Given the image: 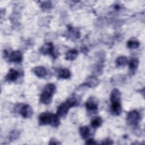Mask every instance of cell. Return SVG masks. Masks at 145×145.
I'll list each match as a JSON object with an SVG mask.
<instances>
[{
    "instance_id": "52a82bcc",
    "label": "cell",
    "mask_w": 145,
    "mask_h": 145,
    "mask_svg": "<svg viewBox=\"0 0 145 145\" xmlns=\"http://www.w3.org/2000/svg\"><path fill=\"white\" fill-rule=\"evenodd\" d=\"M71 106L66 101L62 103L58 106L57 110V114L59 117H65L67 114Z\"/></svg>"
},
{
    "instance_id": "cb8c5ba5",
    "label": "cell",
    "mask_w": 145,
    "mask_h": 145,
    "mask_svg": "<svg viewBox=\"0 0 145 145\" xmlns=\"http://www.w3.org/2000/svg\"><path fill=\"white\" fill-rule=\"evenodd\" d=\"M102 144H113V141L109 138H106L101 142Z\"/></svg>"
},
{
    "instance_id": "7c38bea8",
    "label": "cell",
    "mask_w": 145,
    "mask_h": 145,
    "mask_svg": "<svg viewBox=\"0 0 145 145\" xmlns=\"http://www.w3.org/2000/svg\"><path fill=\"white\" fill-rule=\"evenodd\" d=\"M139 66V60L137 58H132L129 62V72L131 75H133L136 71Z\"/></svg>"
},
{
    "instance_id": "5b68a950",
    "label": "cell",
    "mask_w": 145,
    "mask_h": 145,
    "mask_svg": "<svg viewBox=\"0 0 145 145\" xmlns=\"http://www.w3.org/2000/svg\"><path fill=\"white\" fill-rule=\"evenodd\" d=\"M16 106L19 109L18 110L19 114L24 118H28L32 116L33 113V110H32V108L31 107L30 105L28 104H23V105H20L19 104Z\"/></svg>"
},
{
    "instance_id": "484cf974",
    "label": "cell",
    "mask_w": 145,
    "mask_h": 145,
    "mask_svg": "<svg viewBox=\"0 0 145 145\" xmlns=\"http://www.w3.org/2000/svg\"><path fill=\"white\" fill-rule=\"evenodd\" d=\"M96 143H97L93 139H92V138L88 139L86 142V144H95Z\"/></svg>"
},
{
    "instance_id": "7402d4cb",
    "label": "cell",
    "mask_w": 145,
    "mask_h": 145,
    "mask_svg": "<svg viewBox=\"0 0 145 145\" xmlns=\"http://www.w3.org/2000/svg\"><path fill=\"white\" fill-rule=\"evenodd\" d=\"M20 135L19 131L17 130H12L9 135V139L11 141H14L17 139Z\"/></svg>"
},
{
    "instance_id": "3957f363",
    "label": "cell",
    "mask_w": 145,
    "mask_h": 145,
    "mask_svg": "<svg viewBox=\"0 0 145 145\" xmlns=\"http://www.w3.org/2000/svg\"><path fill=\"white\" fill-rule=\"evenodd\" d=\"M140 120V113L136 110L130 111L126 117V121L127 123L134 127H136Z\"/></svg>"
},
{
    "instance_id": "7a4b0ae2",
    "label": "cell",
    "mask_w": 145,
    "mask_h": 145,
    "mask_svg": "<svg viewBox=\"0 0 145 145\" xmlns=\"http://www.w3.org/2000/svg\"><path fill=\"white\" fill-rule=\"evenodd\" d=\"M56 91V86L53 83H48L45 86L42 93L40 95V101L41 103L48 105L52 100L53 94Z\"/></svg>"
},
{
    "instance_id": "d6986e66",
    "label": "cell",
    "mask_w": 145,
    "mask_h": 145,
    "mask_svg": "<svg viewBox=\"0 0 145 145\" xmlns=\"http://www.w3.org/2000/svg\"><path fill=\"white\" fill-rule=\"evenodd\" d=\"M139 45H140L139 41L135 38H132V39L129 40L127 42V46L129 49H133L138 48L139 47Z\"/></svg>"
},
{
    "instance_id": "ffe728a7",
    "label": "cell",
    "mask_w": 145,
    "mask_h": 145,
    "mask_svg": "<svg viewBox=\"0 0 145 145\" xmlns=\"http://www.w3.org/2000/svg\"><path fill=\"white\" fill-rule=\"evenodd\" d=\"M103 123V120L100 117H94L91 122V125L93 129H97L100 127Z\"/></svg>"
},
{
    "instance_id": "6da1fadb",
    "label": "cell",
    "mask_w": 145,
    "mask_h": 145,
    "mask_svg": "<svg viewBox=\"0 0 145 145\" xmlns=\"http://www.w3.org/2000/svg\"><path fill=\"white\" fill-rule=\"evenodd\" d=\"M39 123L40 125H52L54 127H58L60 123V120L57 114L44 112L39 116Z\"/></svg>"
},
{
    "instance_id": "8fae6325",
    "label": "cell",
    "mask_w": 145,
    "mask_h": 145,
    "mask_svg": "<svg viewBox=\"0 0 145 145\" xmlns=\"http://www.w3.org/2000/svg\"><path fill=\"white\" fill-rule=\"evenodd\" d=\"M19 75V72L14 69H11L6 76V79L8 82H15L17 80Z\"/></svg>"
},
{
    "instance_id": "8992f818",
    "label": "cell",
    "mask_w": 145,
    "mask_h": 145,
    "mask_svg": "<svg viewBox=\"0 0 145 145\" xmlns=\"http://www.w3.org/2000/svg\"><path fill=\"white\" fill-rule=\"evenodd\" d=\"M85 106L88 111H95L98 108V101L95 97H90L85 103Z\"/></svg>"
},
{
    "instance_id": "4fadbf2b",
    "label": "cell",
    "mask_w": 145,
    "mask_h": 145,
    "mask_svg": "<svg viewBox=\"0 0 145 145\" xmlns=\"http://www.w3.org/2000/svg\"><path fill=\"white\" fill-rule=\"evenodd\" d=\"M32 71L39 78H43L46 75L47 71L46 69L43 66H37L35 67Z\"/></svg>"
},
{
    "instance_id": "277c9868",
    "label": "cell",
    "mask_w": 145,
    "mask_h": 145,
    "mask_svg": "<svg viewBox=\"0 0 145 145\" xmlns=\"http://www.w3.org/2000/svg\"><path fill=\"white\" fill-rule=\"evenodd\" d=\"M40 51L44 55H50L54 58L56 57V54L54 52V46L53 44L51 42L44 44L41 47Z\"/></svg>"
},
{
    "instance_id": "30bf717a",
    "label": "cell",
    "mask_w": 145,
    "mask_h": 145,
    "mask_svg": "<svg viewBox=\"0 0 145 145\" xmlns=\"http://www.w3.org/2000/svg\"><path fill=\"white\" fill-rule=\"evenodd\" d=\"M9 61L14 63H20L23 60V56L20 51L16 50L11 52L8 55Z\"/></svg>"
},
{
    "instance_id": "9a60e30c",
    "label": "cell",
    "mask_w": 145,
    "mask_h": 145,
    "mask_svg": "<svg viewBox=\"0 0 145 145\" xmlns=\"http://www.w3.org/2000/svg\"><path fill=\"white\" fill-rule=\"evenodd\" d=\"M78 54V50L75 49H72L67 52L65 55V59L68 61H73L76 59Z\"/></svg>"
},
{
    "instance_id": "44dd1931",
    "label": "cell",
    "mask_w": 145,
    "mask_h": 145,
    "mask_svg": "<svg viewBox=\"0 0 145 145\" xmlns=\"http://www.w3.org/2000/svg\"><path fill=\"white\" fill-rule=\"evenodd\" d=\"M128 62L127 58L125 56H120L116 59V63L117 66H125Z\"/></svg>"
},
{
    "instance_id": "ac0fdd59",
    "label": "cell",
    "mask_w": 145,
    "mask_h": 145,
    "mask_svg": "<svg viewBox=\"0 0 145 145\" xmlns=\"http://www.w3.org/2000/svg\"><path fill=\"white\" fill-rule=\"evenodd\" d=\"M66 101L70 105L71 108L78 106L79 104V99L75 95L71 96L69 97Z\"/></svg>"
},
{
    "instance_id": "9c48e42d",
    "label": "cell",
    "mask_w": 145,
    "mask_h": 145,
    "mask_svg": "<svg viewBox=\"0 0 145 145\" xmlns=\"http://www.w3.org/2000/svg\"><path fill=\"white\" fill-rule=\"evenodd\" d=\"M99 82L100 81L97 77L95 76H89L86 79V81L82 84V86H86L90 88L95 87L99 84Z\"/></svg>"
},
{
    "instance_id": "d4e9b609",
    "label": "cell",
    "mask_w": 145,
    "mask_h": 145,
    "mask_svg": "<svg viewBox=\"0 0 145 145\" xmlns=\"http://www.w3.org/2000/svg\"><path fill=\"white\" fill-rule=\"evenodd\" d=\"M49 144H61V143L58 140H56V139L52 138L49 141Z\"/></svg>"
},
{
    "instance_id": "e0dca14e",
    "label": "cell",
    "mask_w": 145,
    "mask_h": 145,
    "mask_svg": "<svg viewBox=\"0 0 145 145\" xmlns=\"http://www.w3.org/2000/svg\"><path fill=\"white\" fill-rule=\"evenodd\" d=\"M121 94L119 89L117 88H114L110 93V101L114 100H121Z\"/></svg>"
},
{
    "instance_id": "ba28073f",
    "label": "cell",
    "mask_w": 145,
    "mask_h": 145,
    "mask_svg": "<svg viewBox=\"0 0 145 145\" xmlns=\"http://www.w3.org/2000/svg\"><path fill=\"white\" fill-rule=\"evenodd\" d=\"M111 112L115 116H119L122 112L121 100H114L111 101Z\"/></svg>"
},
{
    "instance_id": "2e32d148",
    "label": "cell",
    "mask_w": 145,
    "mask_h": 145,
    "mask_svg": "<svg viewBox=\"0 0 145 145\" xmlns=\"http://www.w3.org/2000/svg\"><path fill=\"white\" fill-rule=\"evenodd\" d=\"M79 133L83 139L87 138L90 134V129L87 126H81L79 129Z\"/></svg>"
},
{
    "instance_id": "5bb4252c",
    "label": "cell",
    "mask_w": 145,
    "mask_h": 145,
    "mask_svg": "<svg viewBox=\"0 0 145 145\" xmlns=\"http://www.w3.org/2000/svg\"><path fill=\"white\" fill-rule=\"evenodd\" d=\"M71 76L70 71L67 69H60L58 71V78L59 79H67Z\"/></svg>"
},
{
    "instance_id": "603a6c76",
    "label": "cell",
    "mask_w": 145,
    "mask_h": 145,
    "mask_svg": "<svg viewBox=\"0 0 145 145\" xmlns=\"http://www.w3.org/2000/svg\"><path fill=\"white\" fill-rule=\"evenodd\" d=\"M40 6L42 10L45 11L50 9L52 7V4L50 1H44L41 3Z\"/></svg>"
}]
</instances>
